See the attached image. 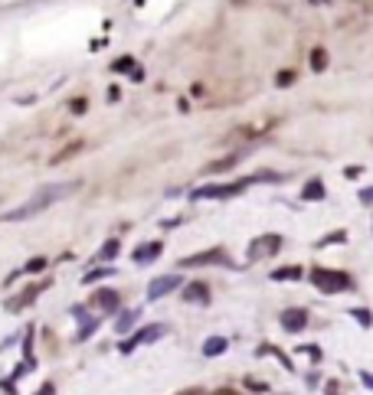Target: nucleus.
I'll return each instance as SVG.
<instances>
[{
  "label": "nucleus",
  "mask_w": 373,
  "mask_h": 395,
  "mask_svg": "<svg viewBox=\"0 0 373 395\" xmlns=\"http://www.w3.org/2000/svg\"><path fill=\"white\" fill-rule=\"evenodd\" d=\"M249 183H255V177H246L239 183H216V186H200L190 193V200H229V196H239Z\"/></svg>",
  "instance_id": "obj_3"
},
{
  "label": "nucleus",
  "mask_w": 373,
  "mask_h": 395,
  "mask_svg": "<svg viewBox=\"0 0 373 395\" xmlns=\"http://www.w3.org/2000/svg\"><path fill=\"white\" fill-rule=\"evenodd\" d=\"M360 382H364L367 389L373 392V372H367V370H360Z\"/></svg>",
  "instance_id": "obj_24"
},
{
  "label": "nucleus",
  "mask_w": 373,
  "mask_h": 395,
  "mask_svg": "<svg viewBox=\"0 0 373 395\" xmlns=\"http://www.w3.org/2000/svg\"><path fill=\"white\" fill-rule=\"evenodd\" d=\"M301 277V268L298 265H291V268H275L272 271V281H298Z\"/></svg>",
  "instance_id": "obj_15"
},
{
  "label": "nucleus",
  "mask_w": 373,
  "mask_h": 395,
  "mask_svg": "<svg viewBox=\"0 0 373 395\" xmlns=\"http://www.w3.org/2000/svg\"><path fill=\"white\" fill-rule=\"evenodd\" d=\"M138 314H141V311H121V314H118V320H115V330H118V333H128V330L135 327Z\"/></svg>",
  "instance_id": "obj_14"
},
{
  "label": "nucleus",
  "mask_w": 373,
  "mask_h": 395,
  "mask_svg": "<svg viewBox=\"0 0 373 395\" xmlns=\"http://www.w3.org/2000/svg\"><path fill=\"white\" fill-rule=\"evenodd\" d=\"M95 327H99V317H89V320H85L82 327H79V333H76V340H79V343H85V340L92 336V330H95Z\"/></svg>",
  "instance_id": "obj_18"
},
{
  "label": "nucleus",
  "mask_w": 373,
  "mask_h": 395,
  "mask_svg": "<svg viewBox=\"0 0 373 395\" xmlns=\"http://www.w3.org/2000/svg\"><path fill=\"white\" fill-rule=\"evenodd\" d=\"M301 196H305V200H324V183H321V180H311V183H305Z\"/></svg>",
  "instance_id": "obj_16"
},
{
  "label": "nucleus",
  "mask_w": 373,
  "mask_h": 395,
  "mask_svg": "<svg viewBox=\"0 0 373 395\" xmlns=\"http://www.w3.org/2000/svg\"><path fill=\"white\" fill-rule=\"evenodd\" d=\"M220 395H233V392H220Z\"/></svg>",
  "instance_id": "obj_28"
},
{
  "label": "nucleus",
  "mask_w": 373,
  "mask_h": 395,
  "mask_svg": "<svg viewBox=\"0 0 373 395\" xmlns=\"http://www.w3.org/2000/svg\"><path fill=\"white\" fill-rule=\"evenodd\" d=\"M92 304L99 307V311H118L121 297H118V291H111V287H102V291H95Z\"/></svg>",
  "instance_id": "obj_9"
},
{
  "label": "nucleus",
  "mask_w": 373,
  "mask_h": 395,
  "mask_svg": "<svg viewBox=\"0 0 373 395\" xmlns=\"http://www.w3.org/2000/svg\"><path fill=\"white\" fill-rule=\"evenodd\" d=\"M338 242H347V232H344V229H338V232H331V236H324L318 245H338Z\"/></svg>",
  "instance_id": "obj_21"
},
{
  "label": "nucleus",
  "mask_w": 373,
  "mask_h": 395,
  "mask_svg": "<svg viewBox=\"0 0 373 395\" xmlns=\"http://www.w3.org/2000/svg\"><path fill=\"white\" fill-rule=\"evenodd\" d=\"M111 275H115V268H95V271H89L82 281L85 285H92V281H102V277H111Z\"/></svg>",
  "instance_id": "obj_20"
},
{
  "label": "nucleus",
  "mask_w": 373,
  "mask_h": 395,
  "mask_svg": "<svg viewBox=\"0 0 373 395\" xmlns=\"http://www.w3.org/2000/svg\"><path fill=\"white\" fill-rule=\"evenodd\" d=\"M314 69H324V52H314Z\"/></svg>",
  "instance_id": "obj_25"
},
{
  "label": "nucleus",
  "mask_w": 373,
  "mask_h": 395,
  "mask_svg": "<svg viewBox=\"0 0 373 395\" xmlns=\"http://www.w3.org/2000/svg\"><path fill=\"white\" fill-rule=\"evenodd\" d=\"M213 261H223V248H213V252L190 255V258H184V265L190 268V265H213Z\"/></svg>",
  "instance_id": "obj_11"
},
{
  "label": "nucleus",
  "mask_w": 373,
  "mask_h": 395,
  "mask_svg": "<svg viewBox=\"0 0 373 395\" xmlns=\"http://www.w3.org/2000/svg\"><path fill=\"white\" fill-rule=\"evenodd\" d=\"M360 202H364V206H373V186L360 190Z\"/></svg>",
  "instance_id": "obj_23"
},
{
  "label": "nucleus",
  "mask_w": 373,
  "mask_h": 395,
  "mask_svg": "<svg viewBox=\"0 0 373 395\" xmlns=\"http://www.w3.org/2000/svg\"><path fill=\"white\" fill-rule=\"evenodd\" d=\"M311 285L318 287L321 294H340V291H350V287H354V281H350V275H344V271L314 268L311 271Z\"/></svg>",
  "instance_id": "obj_2"
},
{
  "label": "nucleus",
  "mask_w": 373,
  "mask_h": 395,
  "mask_svg": "<svg viewBox=\"0 0 373 395\" xmlns=\"http://www.w3.org/2000/svg\"><path fill=\"white\" fill-rule=\"evenodd\" d=\"M164 252V245L161 242H145V245H138L135 252H131V258H135V265H147V261H157Z\"/></svg>",
  "instance_id": "obj_7"
},
{
  "label": "nucleus",
  "mask_w": 373,
  "mask_h": 395,
  "mask_svg": "<svg viewBox=\"0 0 373 395\" xmlns=\"http://www.w3.org/2000/svg\"><path fill=\"white\" fill-rule=\"evenodd\" d=\"M33 366H36V362H33V356H30V360H23V362H20V366H17V370L10 372V379L17 382V379H23L26 372H33Z\"/></svg>",
  "instance_id": "obj_19"
},
{
  "label": "nucleus",
  "mask_w": 373,
  "mask_h": 395,
  "mask_svg": "<svg viewBox=\"0 0 373 395\" xmlns=\"http://www.w3.org/2000/svg\"><path fill=\"white\" fill-rule=\"evenodd\" d=\"M282 248V236H259L252 245H249V258L259 261V258H269Z\"/></svg>",
  "instance_id": "obj_5"
},
{
  "label": "nucleus",
  "mask_w": 373,
  "mask_h": 395,
  "mask_svg": "<svg viewBox=\"0 0 373 395\" xmlns=\"http://www.w3.org/2000/svg\"><path fill=\"white\" fill-rule=\"evenodd\" d=\"M52 392H56V389H52L50 382H46V386H40V392H36V395H52Z\"/></svg>",
  "instance_id": "obj_26"
},
{
  "label": "nucleus",
  "mask_w": 373,
  "mask_h": 395,
  "mask_svg": "<svg viewBox=\"0 0 373 395\" xmlns=\"http://www.w3.org/2000/svg\"><path fill=\"white\" fill-rule=\"evenodd\" d=\"M180 285H184V277H180V275H161V277H154L151 285H147V301H161V297L174 294Z\"/></svg>",
  "instance_id": "obj_4"
},
{
  "label": "nucleus",
  "mask_w": 373,
  "mask_h": 395,
  "mask_svg": "<svg viewBox=\"0 0 373 395\" xmlns=\"http://www.w3.org/2000/svg\"><path fill=\"white\" fill-rule=\"evenodd\" d=\"M229 350V340L226 336H210L204 343V356H220V353H226Z\"/></svg>",
  "instance_id": "obj_12"
},
{
  "label": "nucleus",
  "mask_w": 373,
  "mask_h": 395,
  "mask_svg": "<svg viewBox=\"0 0 373 395\" xmlns=\"http://www.w3.org/2000/svg\"><path fill=\"white\" fill-rule=\"evenodd\" d=\"M324 395H340V392H338V386H334V382H331V386L324 389Z\"/></svg>",
  "instance_id": "obj_27"
},
{
  "label": "nucleus",
  "mask_w": 373,
  "mask_h": 395,
  "mask_svg": "<svg viewBox=\"0 0 373 395\" xmlns=\"http://www.w3.org/2000/svg\"><path fill=\"white\" fill-rule=\"evenodd\" d=\"M350 317H354L364 330H370V327H373V314L367 311V307H354V311H350Z\"/></svg>",
  "instance_id": "obj_17"
},
{
  "label": "nucleus",
  "mask_w": 373,
  "mask_h": 395,
  "mask_svg": "<svg viewBox=\"0 0 373 395\" xmlns=\"http://www.w3.org/2000/svg\"><path fill=\"white\" fill-rule=\"evenodd\" d=\"M121 252V242L118 239H108V242L102 245V248H99V255H95V261H111L115 258V255Z\"/></svg>",
  "instance_id": "obj_13"
},
{
  "label": "nucleus",
  "mask_w": 373,
  "mask_h": 395,
  "mask_svg": "<svg viewBox=\"0 0 373 395\" xmlns=\"http://www.w3.org/2000/svg\"><path fill=\"white\" fill-rule=\"evenodd\" d=\"M282 327L289 330V333H301V330L308 327V311H301V307L282 311Z\"/></svg>",
  "instance_id": "obj_6"
},
{
  "label": "nucleus",
  "mask_w": 373,
  "mask_h": 395,
  "mask_svg": "<svg viewBox=\"0 0 373 395\" xmlns=\"http://www.w3.org/2000/svg\"><path fill=\"white\" fill-rule=\"evenodd\" d=\"M184 301H190V304H206V301H210V291H206L204 281H194V285H186V287H184Z\"/></svg>",
  "instance_id": "obj_10"
},
{
  "label": "nucleus",
  "mask_w": 373,
  "mask_h": 395,
  "mask_svg": "<svg viewBox=\"0 0 373 395\" xmlns=\"http://www.w3.org/2000/svg\"><path fill=\"white\" fill-rule=\"evenodd\" d=\"M43 268H46V258H33V261H26V268H23V271L36 275V271H43Z\"/></svg>",
  "instance_id": "obj_22"
},
{
  "label": "nucleus",
  "mask_w": 373,
  "mask_h": 395,
  "mask_svg": "<svg viewBox=\"0 0 373 395\" xmlns=\"http://www.w3.org/2000/svg\"><path fill=\"white\" fill-rule=\"evenodd\" d=\"M72 190H76V183H50V186H43V190L30 202H23V206H17V210H10V212H4L0 219H4V222H20V219H30V216H36V212L50 210L52 202H60L62 196H69Z\"/></svg>",
  "instance_id": "obj_1"
},
{
  "label": "nucleus",
  "mask_w": 373,
  "mask_h": 395,
  "mask_svg": "<svg viewBox=\"0 0 373 395\" xmlns=\"http://www.w3.org/2000/svg\"><path fill=\"white\" fill-rule=\"evenodd\" d=\"M164 333H167V324H151V327H141V330H138L131 340H135V346H141V343H157Z\"/></svg>",
  "instance_id": "obj_8"
}]
</instances>
